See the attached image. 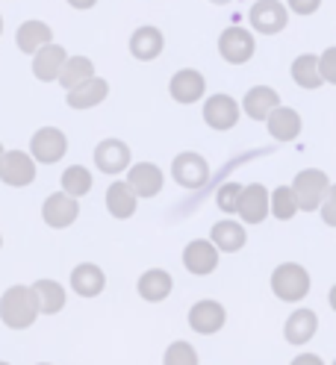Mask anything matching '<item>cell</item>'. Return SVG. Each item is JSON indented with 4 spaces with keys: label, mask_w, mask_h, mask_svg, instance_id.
Wrapping results in <instances>:
<instances>
[{
    "label": "cell",
    "mask_w": 336,
    "mask_h": 365,
    "mask_svg": "<svg viewBox=\"0 0 336 365\" xmlns=\"http://www.w3.org/2000/svg\"><path fill=\"white\" fill-rule=\"evenodd\" d=\"M171 177L183 189H200L210 180V163L195 150H183L171 159Z\"/></svg>",
    "instance_id": "277c9868"
},
{
    "label": "cell",
    "mask_w": 336,
    "mask_h": 365,
    "mask_svg": "<svg viewBox=\"0 0 336 365\" xmlns=\"http://www.w3.org/2000/svg\"><path fill=\"white\" fill-rule=\"evenodd\" d=\"M248 24L263 36H278L289 24V9L280 0H257L248 12Z\"/></svg>",
    "instance_id": "52a82bcc"
},
{
    "label": "cell",
    "mask_w": 336,
    "mask_h": 365,
    "mask_svg": "<svg viewBox=\"0 0 336 365\" xmlns=\"http://www.w3.org/2000/svg\"><path fill=\"white\" fill-rule=\"evenodd\" d=\"M136 289H139V294H142L148 304H160V301H166L168 294H171L174 280H171V274H168V271H163V268H151V271H145L142 277H139Z\"/></svg>",
    "instance_id": "484cf974"
},
{
    "label": "cell",
    "mask_w": 336,
    "mask_h": 365,
    "mask_svg": "<svg viewBox=\"0 0 336 365\" xmlns=\"http://www.w3.org/2000/svg\"><path fill=\"white\" fill-rule=\"evenodd\" d=\"M289 74H292V80L312 91V88H322L325 80H322V71H319V56H312V53H301L298 59H292V68H289Z\"/></svg>",
    "instance_id": "83f0119b"
},
{
    "label": "cell",
    "mask_w": 336,
    "mask_h": 365,
    "mask_svg": "<svg viewBox=\"0 0 336 365\" xmlns=\"http://www.w3.org/2000/svg\"><path fill=\"white\" fill-rule=\"evenodd\" d=\"M316 330H319V315L312 309H295L283 324V336L289 345H307L316 336Z\"/></svg>",
    "instance_id": "603a6c76"
},
{
    "label": "cell",
    "mask_w": 336,
    "mask_h": 365,
    "mask_svg": "<svg viewBox=\"0 0 336 365\" xmlns=\"http://www.w3.org/2000/svg\"><path fill=\"white\" fill-rule=\"evenodd\" d=\"M333 365H336V359H333Z\"/></svg>",
    "instance_id": "7dc6e473"
},
{
    "label": "cell",
    "mask_w": 336,
    "mask_h": 365,
    "mask_svg": "<svg viewBox=\"0 0 336 365\" xmlns=\"http://www.w3.org/2000/svg\"><path fill=\"white\" fill-rule=\"evenodd\" d=\"M289 365H325V362H322V356H316V354H298Z\"/></svg>",
    "instance_id": "74e56055"
},
{
    "label": "cell",
    "mask_w": 336,
    "mask_h": 365,
    "mask_svg": "<svg viewBox=\"0 0 336 365\" xmlns=\"http://www.w3.org/2000/svg\"><path fill=\"white\" fill-rule=\"evenodd\" d=\"M163 365H198V351L189 345V341H171L166 348Z\"/></svg>",
    "instance_id": "d6a6232c"
},
{
    "label": "cell",
    "mask_w": 336,
    "mask_h": 365,
    "mask_svg": "<svg viewBox=\"0 0 336 365\" xmlns=\"http://www.w3.org/2000/svg\"><path fill=\"white\" fill-rule=\"evenodd\" d=\"M59 182H62V192H68L71 197H86L88 192H92V186H95L92 171L83 168V165H71V168H65V171H62V177H59Z\"/></svg>",
    "instance_id": "4dcf8cb0"
},
{
    "label": "cell",
    "mask_w": 336,
    "mask_h": 365,
    "mask_svg": "<svg viewBox=\"0 0 336 365\" xmlns=\"http://www.w3.org/2000/svg\"><path fill=\"white\" fill-rule=\"evenodd\" d=\"M319 6H322V0H286V9L295 15H312V12H319Z\"/></svg>",
    "instance_id": "8d00e7d4"
},
{
    "label": "cell",
    "mask_w": 336,
    "mask_h": 365,
    "mask_svg": "<svg viewBox=\"0 0 336 365\" xmlns=\"http://www.w3.org/2000/svg\"><path fill=\"white\" fill-rule=\"evenodd\" d=\"M39 365H51V362H39Z\"/></svg>",
    "instance_id": "f6af8a7d"
},
{
    "label": "cell",
    "mask_w": 336,
    "mask_h": 365,
    "mask_svg": "<svg viewBox=\"0 0 336 365\" xmlns=\"http://www.w3.org/2000/svg\"><path fill=\"white\" fill-rule=\"evenodd\" d=\"M265 127L275 142H295L301 135V115L289 106H278L272 115L265 118Z\"/></svg>",
    "instance_id": "7402d4cb"
},
{
    "label": "cell",
    "mask_w": 336,
    "mask_h": 365,
    "mask_svg": "<svg viewBox=\"0 0 336 365\" xmlns=\"http://www.w3.org/2000/svg\"><path fill=\"white\" fill-rule=\"evenodd\" d=\"M183 265H186V271L198 274V277H204V274L215 271V265H218V247L210 239L189 242L186 250H183Z\"/></svg>",
    "instance_id": "ac0fdd59"
},
{
    "label": "cell",
    "mask_w": 336,
    "mask_h": 365,
    "mask_svg": "<svg viewBox=\"0 0 336 365\" xmlns=\"http://www.w3.org/2000/svg\"><path fill=\"white\" fill-rule=\"evenodd\" d=\"M272 292L286 304H298L310 294V274L298 262H280L272 271Z\"/></svg>",
    "instance_id": "7a4b0ae2"
},
{
    "label": "cell",
    "mask_w": 336,
    "mask_h": 365,
    "mask_svg": "<svg viewBox=\"0 0 336 365\" xmlns=\"http://www.w3.org/2000/svg\"><path fill=\"white\" fill-rule=\"evenodd\" d=\"M71 289L80 294V298H98V294L106 289V274L95 262H80L71 271Z\"/></svg>",
    "instance_id": "cb8c5ba5"
},
{
    "label": "cell",
    "mask_w": 336,
    "mask_h": 365,
    "mask_svg": "<svg viewBox=\"0 0 336 365\" xmlns=\"http://www.w3.org/2000/svg\"><path fill=\"white\" fill-rule=\"evenodd\" d=\"M210 4H215V6H228L230 0H210Z\"/></svg>",
    "instance_id": "60d3db41"
},
{
    "label": "cell",
    "mask_w": 336,
    "mask_h": 365,
    "mask_svg": "<svg viewBox=\"0 0 336 365\" xmlns=\"http://www.w3.org/2000/svg\"><path fill=\"white\" fill-rule=\"evenodd\" d=\"M0 365H9V362H0Z\"/></svg>",
    "instance_id": "bcb514c9"
},
{
    "label": "cell",
    "mask_w": 336,
    "mask_h": 365,
    "mask_svg": "<svg viewBox=\"0 0 336 365\" xmlns=\"http://www.w3.org/2000/svg\"><path fill=\"white\" fill-rule=\"evenodd\" d=\"M39 301L33 286H9L0 294V322L9 330H27L39 318Z\"/></svg>",
    "instance_id": "6da1fadb"
},
{
    "label": "cell",
    "mask_w": 336,
    "mask_h": 365,
    "mask_svg": "<svg viewBox=\"0 0 336 365\" xmlns=\"http://www.w3.org/2000/svg\"><path fill=\"white\" fill-rule=\"evenodd\" d=\"M130 159H133V153H130V148L121 139H103L95 148V165H98V171L112 174V177L127 171L130 168Z\"/></svg>",
    "instance_id": "5bb4252c"
},
{
    "label": "cell",
    "mask_w": 336,
    "mask_h": 365,
    "mask_svg": "<svg viewBox=\"0 0 336 365\" xmlns=\"http://www.w3.org/2000/svg\"><path fill=\"white\" fill-rule=\"evenodd\" d=\"M0 36H4V15H0Z\"/></svg>",
    "instance_id": "b9f144b4"
},
{
    "label": "cell",
    "mask_w": 336,
    "mask_h": 365,
    "mask_svg": "<svg viewBox=\"0 0 336 365\" xmlns=\"http://www.w3.org/2000/svg\"><path fill=\"white\" fill-rule=\"evenodd\" d=\"M127 182H130V189L136 192V197H156L166 186V177H163L160 165L136 163L127 168Z\"/></svg>",
    "instance_id": "7c38bea8"
},
{
    "label": "cell",
    "mask_w": 336,
    "mask_h": 365,
    "mask_svg": "<svg viewBox=\"0 0 336 365\" xmlns=\"http://www.w3.org/2000/svg\"><path fill=\"white\" fill-rule=\"evenodd\" d=\"M65 59H68V53H65V48H62V44H56V41H48L44 48H39L33 53V74H36V80L54 83L59 77V71H62Z\"/></svg>",
    "instance_id": "e0dca14e"
},
{
    "label": "cell",
    "mask_w": 336,
    "mask_h": 365,
    "mask_svg": "<svg viewBox=\"0 0 336 365\" xmlns=\"http://www.w3.org/2000/svg\"><path fill=\"white\" fill-rule=\"evenodd\" d=\"M268 212H272L278 221H289L298 215V200L292 186H278L272 195H268Z\"/></svg>",
    "instance_id": "1f68e13d"
},
{
    "label": "cell",
    "mask_w": 336,
    "mask_h": 365,
    "mask_svg": "<svg viewBox=\"0 0 336 365\" xmlns=\"http://www.w3.org/2000/svg\"><path fill=\"white\" fill-rule=\"evenodd\" d=\"M319 71H322V80L325 83L336 86V44L319 56Z\"/></svg>",
    "instance_id": "e575fe53"
},
{
    "label": "cell",
    "mask_w": 336,
    "mask_h": 365,
    "mask_svg": "<svg viewBox=\"0 0 336 365\" xmlns=\"http://www.w3.org/2000/svg\"><path fill=\"white\" fill-rule=\"evenodd\" d=\"M0 180L12 189H24L36 180V159L24 150H4L0 156Z\"/></svg>",
    "instance_id": "ba28073f"
},
{
    "label": "cell",
    "mask_w": 336,
    "mask_h": 365,
    "mask_svg": "<svg viewBox=\"0 0 336 365\" xmlns=\"http://www.w3.org/2000/svg\"><path fill=\"white\" fill-rule=\"evenodd\" d=\"M98 4V0H68V6H74V9H92Z\"/></svg>",
    "instance_id": "f35d334b"
},
{
    "label": "cell",
    "mask_w": 336,
    "mask_h": 365,
    "mask_svg": "<svg viewBox=\"0 0 336 365\" xmlns=\"http://www.w3.org/2000/svg\"><path fill=\"white\" fill-rule=\"evenodd\" d=\"M204 91H207V80L200 71H195V68H180L168 83V95L183 106L198 103L200 98H204Z\"/></svg>",
    "instance_id": "8fae6325"
},
{
    "label": "cell",
    "mask_w": 336,
    "mask_h": 365,
    "mask_svg": "<svg viewBox=\"0 0 336 365\" xmlns=\"http://www.w3.org/2000/svg\"><path fill=\"white\" fill-rule=\"evenodd\" d=\"M327 301H330V309H333V312H336V286H333V289H330V294H327Z\"/></svg>",
    "instance_id": "ab89813d"
},
{
    "label": "cell",
    "mask_w": 336,
    "mask_h": 365,
    "mask_svg": "<svg viewBox=\"0 0 336 365\" xmlns=\"http://www.w3.org/2000/svg\"><path fill=\"white\" fill-rule=\"evenodd\" d=\"M48 41H54V30L44 24V21H24V24L15 30V44L21 53H36Z\"/></svg>",
    "instance_id": "4316f807"
},
{
    "label": "cell",
    "mask_w": 336,
    "mask_h": 365,
    "mask_svg": "<svg viewBox=\"0 0 336 365\" xmlns=\"http://www.w3.org/2000/svg\"><path fill=\"white\" fill-rule=\"evenodd\" d=\"M228 322V309H224L218 301H198L189 309V327L200 336H213L224 327Z\"/></svg>",
    "instance_id": "4fadbf2b"
},
{
    "label": "cell",
    "mask_w": 336,
    "mask_h": 365,
    "mask_svg": "<svg viewBox=\"0 0 336 365\" xmlns=\"http://www.w3.org/2000/svg\"><path fill=\"white\" fill-rule=\"evenodd\" d=\"M109 95V83L103 77H88L86 83L68 88V98H65V103H68L71 109H92V106H101Z\"/></svg>",
    "instance_id": "ffe728a7"
},
{
    "label": "cell",
    "mask_w": 336,
    "mask_h": 365,
    "mask_svg": "<svg viewBox=\"0 0 336 365\" xmlns=\"http://www.w3.org/2000/svg\"><path fill=\"white\" fill-rule=\"evenodd\" d=\"M330 189V180L325 171L319 168H304L295 174L292 180V192H295V200H298V212H316L322 207V200Z\"/></svg>",
    "instance_id": "3957f363"
},
{
    "label": "cell",
    "mask_w": 336,
    "mask_h": 365,
    "mask_svg": "<svg viewBox=\"0 0 336 365\" xmlns=\"http://www.w3.org/2000/svg\"><path fill=\"white\" fill-rule=\"evenodd\" d=\"M0 247H4V236H0Z\"/></svg>",
    "instance_id": "ee69618b"
},
{
    "label": "cell",
    "mask_w": 336,
    "mask_h": 365,
    "mask_svg": "<svg viewBox=\"0 0 336 365\" xmlns=\"http://www.w3.org/2000/svg\"><path fill=\"white\" fill-rule=\"evenodd\" d=\"M210 242L218 247V254H236L248 242V233H245V227L239 221H218L213 224Z\"/></svg>",
    "instance_id": "d4e9b609"
},
{
    "label": "cell",
    "mask_w": 336,
    "mask_h": 365,
    "mask_svg": "<svg viewBox=\"0 0 336 365\" xmlns=\"http://www.w3.org/2000/svg\"><path fill=\"white\" fill-rule=\"evenodd\" d=\"M0 156H4V145H0Z\"/></svg>",
    "instance_id": "7bdbcfd3"
},
{
    "label": "cell",
    "mask_w": 336,
    "mask_h": 365,
    "mask_svg": "<svg viewBox=\"0 0 336 365\" xmlns=\"http://www.w3.org/2000/svg\"><path fill=\"white\" fill-rule=\"evenodd\" d=\"M88 77H95V62L88 56H68V59H65V65H62L59 77H56V83L68 91V88L86 83Z\"/></svg>",
    "instance_id": "f1b7e54d"
},
{
    "label": "cell",
    "mask_w": 336,
    "mask_h": 365,
    "mask_svg": "<svg viewBox=\"0 0 336 365\" xmlns=\"http://www.w3.org/2000/svg\"><path fill=\"white\" fill-rule=\"evenodd\" d=\"M322 221L327 224V227H336V186H330L327 189V195H325V200H322Z\"/></svg>",
    "instance_id": "d590c367"
},
{
    "label": "cell",
    "mask_w": 336,
    "mask_h": 365,
    "mask_svg": "<svg viewBox=\"0 0 336 365\" xmlns=\"http://www.w3.org/2000/svg\"><path fill=\"white\" fill-rule=\"evenodd\" d=\"M254 51H257V41H254V33L245 30V27H228L221 36H218V53L224 62L230 65H245L254 59Z\"/></svg>",
    "instance_id": "5b68a950"
},
{
    "label": "cell",
    "mask_w": 336,
    "mask_h": 365,
    "mask_svg": "<svg viewBox=\"0 0 336 365\" xmlns=\"http://www.w3.org/2000/svg\"><path fill=\"white\" fill-rule=\"evenodd\" d=\"M77 215H80V203L68 192H54L41 203V218H44L48 227H54V230H65V227H71L77 221Z\"/></svg>",
    "instance_id": "9c48e42d"
},
{
    "label": "cell",
    "mask_w": 336,
    "mask_h": 365,
    "mask_svg": "<svg viewBox=\"0 0 336 365\" xmlns=\"http://www.w3.org/2000/svg\"><path fill=\"white\" fill-rule=\"evenodd\" d=\"M239 106L245 109V115H248L251 121H265L280 106V95L272 86H254V88L245 91Z\"/></svg>",
    "instance_id": "2e32d148"
},
{
    "label": "cell",
    "mask_w": 336,
    "mask_h": 365,
    "mask_svg": "<svg viewBox=\"0 0 336 365\" xmlns=\"http://www.w3.org/2000/svg\"><path fill=\"white\" fill-rule=\"evenodd\" d=\"M239 115H242V106L230 98V95H213L204 101V121L207 127L218 130V133H228L239 124Z\"/></svg>",
    "instance_id": "30bf717a"
},
{
    "label": "cell",
    "mask_w": 336,
    "mask_h": 365,
    "mask_svg": "<svg viewBox=\"0 0 336 365\" xmlns=\"http://www.w3.org/2000/svg\"><path fill=\"white\" fill-rule=\"evenodd\" d=\"M236 212L245 224H263L268 218V189L263 182H248V186H242V197H239Z\"/></svg>",
    "instance_id": "9a60e30c"
},
{
    "label": "cell",
    "mask_w": 336,
    "mask_h": 365,
    "mask_svg": "<svg viewBox=\"0 0 336 365\" xmlns=\"http://www.w3.org/2000/svg\"><path fill=\"white\" fill-rule=\"evenodd\" d=\"M65 150H68V135H65L59 127H41L30 139V156L41 165L59 163L65 156Z\"/></svg>",
    "instance_id": "8992f818"
},
{
    "label": "cell",
    "mask_w": 336,
    "mask_h": 365,
    "mask_svg": "<svg viewBox=\"0 0 336 365\" xmlns=\"http://www.w3.org/2000/svg\"><path fill=\"white\" fill-rule=\"evenodd\" d=\"M33 292H36V301H39V312L56 315L65 309V289L56 280H36Z\"/></svg>",
    "instance_id": "f546056e"
},
{
    "label": "cell",
    "mask_w": 336,
    "mask_h": 365,
    "mask_svg": "<svg viewBox=\"0 0 336 365\" xmlns=\"http://www.w3.org/2000/svg\"><path fill=\"white\" fill-rule=\"evenodd\" d=\"M163 48H166V36L156 27H151V24L133 30V36H130V53H133V59H139V62H153L156 56L163 53Z\"/></svg>",
    "instance_id": "d6986e66"
},
{
    "label": "cell",
    "mask_w": 336,
    "mask_h": 365,
    "mask_svg": "<svg viewBox=\"0 0 336 365\" xmlns=\"http://www.w3.org/2000/svg\"><path fill=\"white\" fill-rule=\"evenodd\" d=\"M136 207H139V197H136V192L130 189L127 180H116L106 189V210H109L112 218H118V221L133 218L136 215Z\"/></svg>",
    "instance_id": "44dd1931"
},
{
    "label": "cell",
    "mask_w": 336,
    "mask_h": 365,
    "mask_svg": "<svg viewBox=\"0 0 336 365\" xmlns=\"http://www.w3.org/2000/svg\"><path fill=\"white\" fill-rule=\"evenodd\" d=\"M239 197H242V186H239V182H224V186L215 192L218 210L228 212V215H233L239 210Z\"/></svg>",
    "instance_id": "836d02e7"
}]
</instances>
